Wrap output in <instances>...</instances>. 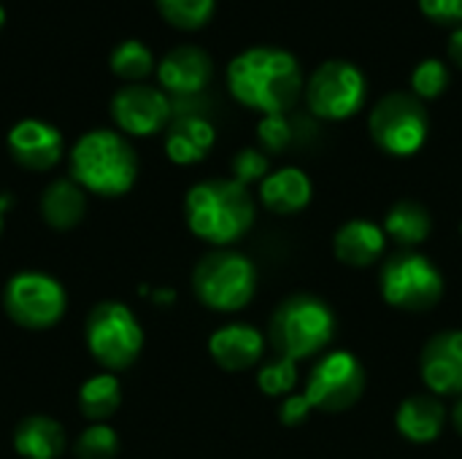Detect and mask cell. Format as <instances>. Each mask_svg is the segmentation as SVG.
<instances>
[{"instance_id":"obj_25","label":"cell","mask_w":462,"mask_h":459,"mask_svg":"<svg viewBox=\"0 0 462 459\" xmlns=\"http://www.w3.org/2000/svg\"><path fill=\"white\" fill-rule=\"evenodd\" d=\"M111 70L125 78L127 84H143V78L157 68L154 65V54L146 43L141 41H122L114 51H111Z\"/></svg>"},{"instance_id":"obj_8","label":"cell","mask_w":462,"mask_h":459,"mask_svg":"<svg viewBox=\"0 0 462 459\" xmlns=\"http://www.w3.org/2000/svg\"><path fill=\"white\" fill-rule=\"evenodd\" d=\"M306 106L317 119L341 122L355 116L365 97L368 81L365 73L349 60H325L309 78L303 89Z\"/></svg>"},{"instance_id":"obj_16","label":"cell","mask_w":462,"mask_h":459,"mask_svg":"<svg viewBox=\"0 0 462 459\" xmlns=\"http://www.w3.org/2000/svg\"><path fill=\"white\" fill-rule=\"evenodd\" d=\"M176 119H171L165 133V154L176 165H195L208 157L217 141L214 124L198 114V111H173Z\"/></svg>"},{"instance_id":"obj_20","label":"cell","mask_w":462,"mask_h":459,"mask_svg":"<svg viewBox=\"0 0 462 459\" xmlns=\"http://www.w3.org/2000/svg\"><path fill=\"white\" fill-rule=\"evenodd\" d=\"M447 422L444 406L433 395H411L395 414L398 433L411 444H430L441 436Z\"/></svg>"},{"instance_id":"obj_11","label":"cell","mask_w":462,"mask_h":459,"mask_svg":"<svg viewBox=\"0 0 462 459\" xmlns=\"http://www.w3.org/2000/svg\"><path fill=\"white\" fill-rule=\"evenodd\" d=\"M365 392V371L349 352H333L322 357L306 381V398L311 409L325 414H341L352 409Z\"/></svg>"},{"instance_id":"obj_19","label":"cell","mask_w":462,"mask_h":459,"mask_svg":"<svg viewBox=\"0 0 462 459\" xmlns=\"http://www.w3.org/2000/svg\"><path fill=\"white\" fill-rule=\"evenodd\" d=\"M384 243H387V235L379 225H374L368 219H352L336 233L333 252L344 265L371 268L382 257Z\"/></svg>"},{"instance_id":"obj_6","label":"cell","mask_w":462,"mask_h":459,"mask_svg":"<svg viewBox=\"0 0 462 459\" xmlns=\"http://www.w3.org/2000/svg\"><path fill=\"white\" fill-rule=\"evenodd\" d=\"M368 130L382 151L393 157H411L428 141V108L411 92H390L374 106Z\"/></svg>"},{"instance_id":"obj_4","label":"cell","mask_w":462,"mask_h":459,"mask_svg":"<svg viewBox=\"0 0 462 459\" xmlns=\"http://www.w3.org/2000/svg\"><path fill=\"white\" fill-rule=\"evenodd\" d=\"M336 333V317L319 298L295 295L284 300L271 319V344L279 357L309 360L322 352Z\"/></svg>"},{"instance_id":"obj_35","label":"cell","mask_w":462,"mask_h":459,"mask_svg":"<svg viewBox=\"0 0 462 459\" xmlns=\"http://www.w3.org/2000/svg\"><path fill=\"white\" fill-rule=\"evenodd\" d=\"M452 422H455V430L462 436V398L457 400V406H455V411H452Z\"/></svg>"},{"instance_id":"obj_30","label":"cell","mask_w":462,"mask_h":459,"mask_svg":"<svg viewBox=\"0 0 462 459\" xmlns=\"http://www.w3.org/2000/svg\"><path fill=\"white\" fill-rule=\"evenodd\" d=\"M257 138L265 146V151H284L292 141V124L287 119V114H271L263 116L257 124Z\"/></svg>"},{"instance_id":"obj_22","label":"cell","mask_w":462,"mask_h":459,"mask_svg":"<svg viewBox=\"0 0 462 459\" xmlns=\"http://www.w3.org/2000/svg\"><path fill=\"white\" fill-rule=\"evenodd\" d=\"M87 195L73 179L51 181L41 195V216L54 230H70L84 219Z\"/></svg>"},{"instance_id":"obj_32","label":"cell","mask_w":462,"mask_h":459,"mask_svg":"<svg viewBox=\"0 0 462 459\" xmlns=\"http://www.w3.org/2000/svg\"><path fill=\"white\" fill-rule=\"evenodd\" d=\"M420 11L436 24H462V0H420Z\"/></svg>"},{"instance_id":"obj_37","label":"cell","mask_w":462,"mask_h":459,"mask_svg":"<svg viewBox=\"0 0 462 459\" xmlns=\"http://www.w3.org/2000/svg\"><path fill=\"white\" fill-rule=\"evenodd\" d=\"M3 24H5V8L0 5V27H3Z\"/></svg>"},{"instance_id":"obj_10","label":"cell","mask_w":462,"mask_h":459,"mask_svg":"<svg viewBox=\"0 0 462 459\" xmlns=\"http://www.w3.org/2000/svg\"><path fill=\"white\" fill-rule=\"evenodd\" d=\"M3 306L19 327L49 330L62 319L68 298L57 279L38 271H22L8 279Z\"/></svg>"},{"instance_id":"obj_28","label":"cell","mask_w":462,"mask_h":459,"mask_svg":"<svg viewBox=\"0 0 462 459\" xmlns=\"http://www.w3.org/2000/svg\"><path fill=\"white\" fill-rule=\"evenodd\" d=\"M257 384L271 398H287L298 384V363L287 360V357H279V360L263 365L260 373H257Z\"/></svg>"},{"instance_id":"obj_26","label":"cell","mask_w":462,"mask_h":459,"mask_svg":"<svg viewBox=\"0 0 462 459\" xmlns=\"http://www.w3.org/2000/svg\"><path fill=\"white\" fill-rule=\"evenodd\" d=\"M217 0H157L162 19L179 30H200L211 22Z\"/></svg>"},{"instance_id":"obj_1","label":"cell","mask_w":462,"mask_h":459,"mask_svg":"<svg viewBox=\"0 0 462 459\" xmlns=\"http://www.w3.org/2000/svg\"><path fill=\"white\" fill-rule=\"evenodd\" d=\"M230 95L263 116L287 114L306 89L298 57L279 46H252L236 54L227 65Z\"/></svg>"},{"instance_id":"obj_31","label":"cell","mask_w":462,"mask_h":459,"mask_svg":"<svg viewBox=\"0 0 462 459\" xmlns=\"http://www.w3.org/2000/svg\"><path fill=\"white\" fill-rule=\"evenodd\" d=\"M268 168H271V162H268L265 151H260V149H241L236 154V160H233V179L238 184L249 187L254 181H263L268 176Z\"/></svg>"},{"instance_id":"obj_3","label":"cell","mask_w":462,"mask_h":459,"mask_svg":"<svg viewBox=\"0 0 462 459\" xmlns=\"http://www.w3.org/2000/svg\"><path fill=\"white\" fill-rule=\"evenodd\" d=\"M70 179L103 197H119L138 179V157L122 133L92 130L81 135L70 151Z\"/></svg>"},{"instance_id":"obj_17","label":"cell","mask_w":462,"mask_h":459,"mask_svg":"<svg viewBox=\"0 0 462 459\" xmlns=\"http://www.w3.org/2000/svg\"><path fill=\"white\" fill-rule=\"evenodd\" d=\"M208 352L222 371L238 373L260 363L265 335L252 325H225L208 338Z\"/></svg>"},{"instance_id":"obj_27","label":"cell","mask_w":462,"mask_h":459,"mask_svg":"<svg viewBox=\"0 0 462 459\" xmlns=\"http://www.w3.org/2000/svg\"><path fill=\"white\" fill-rule=\"evenodd\" d=\"M449 87V68L439 57H428L411 70V95L420 100H436Z\"/></svg>"},{"instance_id":"obj_9","label":"cell","mask_w":462,"mask_h":459,"mask_svg":"<svg viewBox=\"0 0 462 459\" xmlns=\"http://www.w3.org/2000/svg\"><path fill=\"white\" fill-rule=\"evenodd\" d=\"M382 295L395 308L428 311L444 295V276L425 254L403 252L382 268Z\"/></svg>"},{"instance_id":"obj_23","label":"cell","mask_w":462,"mask_h":459,"mask_svg":"<svg viewBox=\"0 0 462 459\" xmlns=\"http://www.w3.org/2000/svg\"><path fill=\"white\" fill-rule=\"evenodd\" d=\"M122 403V387L114 373H97L87 379L79 390V411L92 425H103L116 414Z\"/></svg>"},{"instance_id":"obj_14","label":"cell","mask_w":462,"mask_h":459,"mask_svg":"<svg viewBox=\"0 0 462 459\" xmlns=\"http://www.w3.org/2000/svg\"><path fill=\"white\" fill-rule=\"evenodd\" d=\"M62 133L43 119H22L8 130V151L27 170H51L62 160Z\"/></svg>"},{"instance_id":"obj_2","label":"cell","mask_w":462,"mask_h":459,"mask_svg":"<svg viewBox=\"0 0 462 459\" xmlns=\"http://www.w3.org/2000/svg\"><path fill=\"white\" fill-rule=\"evenodd\" d=\"M184 214L198 238L214 246H227L254 225V200L236 179H211L187 192Z\"/></svg>"},{"instance_id":"obj_29","label":"cell","mask_w":462,"mask_h":459,"mask_svg":"<svg viewBox=\"0 0 462 459\" xmlns=\"http://www.w3.org/2000/svg\"><path fill=\"white\" fill-rule=\"evenodd\" d=\"M116 452H119V438L106 422L89 425L76 441V457L79 459H114Z\"/></svg>"},{"instance_id":"obj_18","label":"cell","mask_w":462,"mask_h":459,"mask_svg":"<svg viewBox=\"0 0 462 459\" xmlns=\"http://www.w3.org/2000/svg\"><path fill=\"white\" fill-rule=\"evenodd\" d=\"M314 187L300 168H279L260 181V200L273 214H298L311 203Z\"/></svg>"},{"instance_id":"obj_34","label":"cell","mask_w":462,"mask_h":459,"mask_svg":"<svg viewBox=\"0 0 462 459\" xmlns=\"http://www.w3.org/2000/svg\"><path fill=\"white\" fill-rule=\"evenodd\" d=\"M447 54H449V60L462 70V24L452 30V35L447 41Z\"/></svg>"},{"instance_id":"obj_7","label":"cell","mask_w":462,"mask_h":459,"mask_svg":"<svg viewBox=\"0 0 462 459\" xmlns=\"http://www.w3.org/2000/svg\"><path fill=\"white\" fill-rule=\"evenodd\" d=\"M192 287L198 300L211 311H238L254 298L257 271L244 254L214 252L198 262Z\"/></svg>"},{"instance_id":"obj_15","label":"cell","mask_w":462,"mask_h":459,"mask_svg":"<svg viewBox=\"0 0 462 459\" xmlns=\"http://www.w3.org/2000/svg\"><path fill=\"white\" fill-rule=\"evenodd\" d=\"M420 371L433 395H462V330L433 335L422 349Z\"/></svg>"},{"instance_id":"obj_12","label":"cell","mask_w":462,"mask_h":459,"mask_svg":"<svg viewBox=\"0 0 462 459\" xmlns=\"http://www.w3.org/2000/svg\"><path fill=\"white\" fill-rule=\"evenodd\" d=\"M111 116L127 135L143 138L165 130L173 119V100L149 84H125L111 100Z\"/></svg>"},{"instance_id":"obj_21","label":"cell","mask_w":462,"mask_h":459,"mask_svg":"<svg viewBox=\"0 0 462 459\" xmlns=\"http://www.w3.org/2000/svg\"><path fill=\"white\" fill-rule=\"evenodd\" d=\"M14 449L24 459H57L65 449V430L57 419L32 414L14 430Z\"/></svg>"},{"instance_id":"obj_33","label":"cell","mask_w":462,"mask_h":459,"mask_svg":"<svg viewBox=\"0 0 462 459\" xmlns=\"http://www.w3.org/2000/svg\"><path fill=\"white\" fill-rule=\"evenodd\" d=\"M311 411H314V409H311V403H309L306 395H287L284 403H282V422L290 425V427H292V425H300V422L309 419Z\"/></svg>"},{"instance_id":"obj_5","label":"cell","mask_w":462,"mask_h":459,"mask_svg":"<svg viewBox=\"0 0 462 459\" xmlns=\"http://www.w3.org/2000/svg\"><path fill=\"white\" fill-rule=\"evenodd\" d=\"M84 335L89 354L106 371L130 368L143 349V330L135 314L116 300L97 303L92 308Z\"/></svg>"},{"instance_id":"obj_36","label":"cell","mask_w":462,"mask_h":459,"mask_svg":"<svg viewBox=\"0 0 462 459\" xmlns=\"http://www.w3.org/2000/svg\"><path fill=\"white\" fill-rule=\"evenodd\" d=\"M8 206V197H0V230H3V211Z\"/></svg>"},{"instance_id":"obj_13","label":"cell","mask_w":462,"mask_h":459,"mask_svg":"<svg viewBox=\"0 0 462 459\" xmlns=\"http://www.w3.org/2000/svg\"><path fill=\"white\" fill-rule=\"evenodd\" d=\"M157 78H160V89L171 100H192V97H200L203 89L211 84L214 62L206 49L184 43V46L171 49L160 60Z\"/></svg>"},{"instance_id":"obj_24","label":"cell","mask_w":462,"mask_h":459,"mask_svg":"<svg viewBox=\"0 0 462 459\" xmlns=\"http://www.w3.org/2000/svg\"><path fill=\"white\" fill-rule=\"evenodd\" d=\"M430 227H433V222H430V214L425 206H420L414 200H401L390 208L382 230L401 246L411 249V246H420L422 241H428Z\"/></svg>"}]
</instances>
